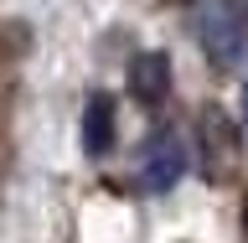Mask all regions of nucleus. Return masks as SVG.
<instances>
[{
  "label": "nucleus",
  "mask_w": 248,
  "mask_h": 243,
  "mask_svg": "<svg viewBox=\"0 0 248 243\" xmlns=\"http://www.w3.org/2000/svg\"><path fill=\"white\" fill-rule=\"evenodd\" d=\"M145 186H150V192H170V186L181 181V171H186V145L176 135H155L150 145H145Z\"/></svg>",
  "instance_id": "2"
},
{
  "label": "nucleus",
  "mask_w": 248,
  "mask_h": 243,
  "mask_svg": "<svg viewBox=\"0 0 248 243\" xmlns=\"http://www.w3.org/2000/svg\"><path fill=\"white\" fill-rule=\"evenodd\" d=\"M129 93L140 104H160L170 93V57L166 52H140L129 62Z\"/></svg>",
  "instance_id": "3"
},
{
  "label": "nucleus",
  "mask_w": 248,
  "mask_h": 243,
  "mask_svg": "<svg viewBox=\"0 0 248 243\" xmlns=\"http://www.w3.org/2000/svg\"><path fill=\"white\" fill-rule=\"evenodd\" d=\"M83 145H88V155L114 150V98H108V93H93V98H88V114H83Z\"/></svg>",
  "instance_id": "4"
},
{
  "label": "nucleus",
  "mask_w": 248,
  "mask_h": 243,
  "mask_svg": "<svg viewBox=\"0 0 248 243\" xmlns=\"http://www.w3.org/2000/svg\"><path fill=\"white\" fill-rule=\"evenodd\" d=\"M243 104H248V83H243Z\"/></svg>",
  "instance_id": "5"
},
{
  "label": "nucleus",
  "mask_w": 248,
  "mask_h": 243,
  "mask_svg": "<svg viewBox=\"0 0 248 243\" xmlns=\"http://www.w3.org/2000/svg\"><path fill=\"white\" fill-rule=\"evenodd\" d=\"M243 223H248V207H243Z\"/></svg>",
  "instance_id": "6"
},
{
  "label": "nucleus",
  "mask_w": 248,
  "mask_h": 243,
  "mask_svg": "<svg viewBox=\"0 0 248 243\" xmlns=\"http://www.w3.org/2000/svg\"><path fill=\"white\" fill-rule=\"evenodd\" d=\"M243 11H248V0H243Z\"/></svg>",
  "instance_id": "7"
},
{
  "label": "nucleus",
  "mask_w": 248,
  "mask_h": 243,
  "mask_svg": "<svg viewBox=\"0 0 248 243\" xmlns=\"http://www.w3.org/2000/svg\"><path fill=\"white\" fill-rule=\"evenodd\" d=\"M202 47H207V57L217 67H232V62H243L248 42H243V26L232 21V11L222 0H212L207 11H202Z\"/></svg>",
  "instance_id": "1"
}]
</instances>
